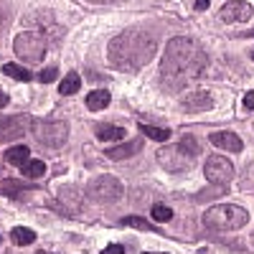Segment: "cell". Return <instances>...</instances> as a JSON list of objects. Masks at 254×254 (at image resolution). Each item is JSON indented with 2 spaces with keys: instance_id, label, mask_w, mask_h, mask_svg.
<instances>
[{
  "instance_id": "cell-1",
  "label": "cell",
  "mask_w": 254,
  "mask_h": 254,
  "mask_svg": "<svg viewBox=\"0 0 254 254\" xmlns=\"http://www.w3.org/2000/svg\"><path fill=\"white\" fill-rule=\"evenodd\" d=\"M206 66H208V56L203 54V49L196 41L181 36L165 46L160 61V81L168 89H183L190 81H196Z\"/></svg>"
},
{
  "instance_id": "cell-2",
  "label": "cell",
  "mask_w": 254,
  "mask_h": 254,
  "mask_svg": "<svg viewBox=\"0 0 254 254\" xmlns=\"http://www.w3.org/2000/svg\"><path fill=\"white\" fill-rule=\"evenodd\" d=\"M158 51V33L147 28H127L110 44V61L122 71H137Z\"/></svg>"
},
{
  "instance_id": "cell-3",
  "label": "cell",
  "mask_w": 254,
  "mask_h": 254,
  "mask_svg": "<svg viewBox=\"0 0 254 254\" xmlns=\"http://www.w3.org/2000/svg\"><path fill=\"white\" fill-rule=\"evenodd\" d=\"M247 221H249L247 208L237 203H216L203 214V224L214 231H234V229L247 226Z\"/></svg>"
},
{
  "instance_id": "cell-4",
  "label": "cell",
  "mask_w": 254,
  "mask_h": 254,
  "mask_svg": "<svg viewBox=\"0 0 254 254\" xmlns=\"http://www.w3.org/2000/svg\"><path fill=\"white\" fill-rule=\"evenodd\" d=\"M13 49H15L18 59H23L28 64H38L41 59L46 56V38L41 33H33V31L18 33L15 41H13Z\"/></svg>"
},
{
  "instance_id": "cell-5",
  "label": "cell",
  "mask_w": 254,
  "mask_h": 254,
  "mask_svg": "<svg viewBox=\"0 0 254 254\" xmlns=\"http://www.w3.org/2000/svg\"><path fill=\"white\" fill-rule=\"evenodd\" d=\"M122 193H125V188L115 176H99L89 186V196L94 201H102V203H115L117 198H122Z\"/></svg>"
},
{
  "instance_id": "cell-6",
  "label": "cell",
  "mask_w": 254,
  "mask_h": 254,
  "mask_svg": "<svg viewBox=\"0 0 254 254\" xmlns=\"http://www.w3.org/2000/svg\"><path fill=\"white\" fill-rule=\"evenodd\" d=\"M203 173H206V181L214 183V186H226L231 178H234V165H231L229 158L224 155H208L206 165H203Z\"/></svg>"
},
{
  "instance_id": "cell-7",
  "label": "cell",
  "mask_w": 254,
  "mask_h": 254,
  "mask_svg": "<svg viewBox=\"0 0 254 254\" xmlns=\"http://www.w3.org/2000/svg\"><path fill=\"white\" fill-rule=\"evenodd\" d=\"M33 135L44 147H59L61 142H66L69 127L66 122H41L33 127Z\"/></svg>"
},
{
  "instance_id": "cell-8",
  "label": "cell",
  "mask_w": 254,
  "mask_h": 254,
  "mask_svg": "<svg viewBox=\"0 0 254 254\" xmlns=\"http://www.w3.org/2000/svg\"><path fill=\"white\" fill-rule=\"evenodd\" d=\"M219 18L224 23H244V20L252 18V5L244 3V0H231L219 10Z\"/></svg>"
},
{
  "instance_id": "cell-9",
  "label": "cell",
  "mask_w": 254,
  "mask_h": 254,
  "mask_svg": "<svg viewBox=\"0 0 254 254\" xmlns=\"http://www.w3.org/2000/svg\"><path fill=\"white\" fill-rule=\"evenodd\" d=\"M26 127H33V117L18 115V117H5L3 120V142H10L13 137H20Z\"/></svg>"
},
{
  "instance_id": "cell-10",
  "label": "cell",
  "mask_w": 254,
  "mask_h": 254,
  "mask_svg": "<svg viewBox=\"0 0 254 254\" xmlns=\"http://www.w3.org/2000/svg\"><path fill=\"white\" fill-rule=\"evenodd\" d=\"M181 104H183L186 112H203V110H208V107H214V99H211V94L203 92V89H193V92H188V94L183 97Z\"/></svg>"
},
{
  "instance_id": "cell-11",
  "label": "cell",
  "mask_w": 254,
  "mask_h": 254,
  "mask_svg": "<svg viewBox=\"0 0 254 254\" xmlns=\"http://www.w3.org/2000/svg\"><path fill=\"white\" fill-rule=\"evenodd\" d=\"M208 140H211V145L221 147V150H229V153H242V147H244L242 137L234 132H211Z\"/></svg>"
},
{
  "instance_id": "cell-12",
  "label": "cell",
  "mask_w": 254,
  "mask_h": 254,
  "mask_svg": "<svg viewBox=\"0 0 254 254\" xmlns=\"http://www.w3.org/2000/svg\"><path fill=\"white\" fill-rule=\"evenodd\" d=\"M140 147H142V142H140V140H130V142L117 145V147H107V158H112V160L130 158V155H137V153H140Z\"/></svg>"
},
{
  "instance_id": "cell-13",
  "label": "cell",
  "mask_w": 254,
  "mask_h": 254,
  "mask_svg": "<svg viewBox=\"0 0 254 254\" xmlns=\"http://www.w3.org/2000/svg\"><path fill=\"white\" fill-rule=\"evenodd\" d=\"M94 132L104 142H120L125 137V127H117V125H97Z\"/></svg>"
},
{
  "instance_id": "cell-14",
  "label": "cell",
  "mask_w": 254,
  "mask_h": 254,
  "mask_svg": "<svg viewBox=\"0 0 254 254\" xmlns=\"http://www.w3.org/2000/svg\"><path fill=\"white\" fill-rule=\"evenodd\" d=\"M110 92L107 89H94V92H89L87 94V107L92 110V112H99V110H104L110 104Z\"/></svg>"
},
{
  "instance_id": "cell-15",
  "label": "cell",
  "mask_w": 254,
  "mask_h": 254,
  "mask_svg": "<svg viewBox=\"0 0 254 254\" xmlns=\"http://www.w3.org/2000/svg\"><path fill=\"white\" fill-rule=\"evenodd\" d=\"M31 150H28V147L26 145H18V147H8V150H5V160L10 163V165H26L31 158Z\"/></svg>"
},
{
  "instance_id": "cell-16",
  "label": "cell",
  "mask_w": 254,
  "mask_h": 254,
  "mask_svg": "<svg viewBox=\"0 0 254 254\" xmlns=\"http://www.w3.org/2000/svg\"><path fill=\"white\" fill-rule=\"evenodd\" d=\"M79 87H81V79H79V74H76V71H69L66 76L61 79V84H59V92H61L64 97H69V94H76V92H79Z\"/></svg>"
},
{
  "instance_id": "cell-17",
  "label": "cell",
  "mask_w": 254,
  "mask_h": 254,
  "mask_svg": "<svg viewBox=\"0 0 254 254\" xmlns=\"http://www.w3.org/2000/svg\"><path fill=\"white\" fill-rule=\"evenodd\" d=\"M10 239H13L18 247H28V244L36 242V231H33V229H26V226H15L13 234H10Z\"/></svg>"
},
{
  "instance_id": "cell-18",
  "label": "cell",
  "mask_w": 254,
  "mask_h": 254,
  "mask_svg": "<svg viewBox=\"0 0 254 254\" xmlns=\"http://www.w3.org/2000/svg\"><path fill=\"white\" fill-rule=\"evenodd\" d=\"M26 178H44L46 176V163L44 160H28L26 165H20Z\"/></svg>"
},
{
  "instance_id": "cell-19",
  "label": "cell",
  "mask_w": 254,
  "mask_h": 254,
  "mask_svg": "<svg viewBox=\"0 0 254 254\" xmlns=\"http://www.w3.org/2000/svg\"><path fill=\"white\" fill-rule=\"evenodd\" d=\"M140 130L150 137V140H155V142H165V140H171V130L168 127H153V125H140Z\"/></svg>"
},
{
  "instance_id": "cell-20",
  "label": "cell",
  "mask_w": 254,
  "mask_h": 254,
  "mask_svg": "<svg viewBox=\"0 0 254 254\" xmlns=\"http://www.w3.org/2000/svg\"><path fill=\"white\" fill-rule=\"evenodd\" d=\"M3 71L8 74V76H13V79H18V81H31L33 79V74L28 71V69H23V66H18V64H5L3 66Z\"/></svg>"
},
{
  "instance_id": "cell-21",
  "label": "cell",
  "mask_w": 254,
  "mask_h": 254,
  "mask_svg": "<svg viewBox=\"0 0 254 254\" xmlns=\"http://www.w3.org/2000/svg\"><path fill=\"white\" fill-rule=\"evenodd\" d=\"M178 145H181V150H183V153H186L188 158H196V155L201 153V147H198V142H196L193 137H190V135H186V137H183V140H181Z\"/></svg>"
},
{
  "instance_id": "cell-22",
  "label": "cell",
  "mask_w": 254,
  "mask_h": 254,
  "mask_svg": "<svg viewBox=\"0 0 254 254\" xmlns=\"http://www.w3.org/2000/svg\"><path fill=\"white\" fill-rule=\"evenodd\" d=\"M153 219L155 221H171L173 219V211L168 208V206H163V203H155L153 206Z\"/></svg>"
},
{
  "instance_id": "cell-23",
  "label": "cell",
  "mask_w": 254,
  "mask_h": 254,
  "mask_svg": "<svg viewBox=\"0 0 254 254\" xmlns=\"http://www.w3.org/2000/svg\"><path fill=\"white\" fill-rule=\"evenodd\" d=\"M122 224H125V226H137V229H142V231H153V224L145 221V219H140V216H127V219H122Z\"/></svg>"
},
{
  "instance_id": "cell-24",
  "label": "cell",
  "mask_w": 254,
  "mask_h": 254,
  "mask_svg": "<svg viewBox=\"0 0 254 254\" xmlns=\"http://www.w3.org/2000/svg\"><path fill=\"white\" fill-rule=\"evenodd\" d=\"M56 76H59V69H56V66H49V69H44V71H41V74H38V79H41V81H44V84H49V81H54Z\"/></svg>"
},
{
  "instance_id": "cell-25",
  "label": "cell",
  "mask_w": 254,
  "mask_h": 254,
  "mask_svg": "<svg viewBox=\"0 0 254 254\" xmlns=\"http://www.w3.org/2000/svg\"><path fill=\"white\" fill-rule=\"evenodd\" d=\"M102 254H125V249H122L120 244H110V247L102 249Z\"/></svg>"
},
{
  "instance_id": "cell-26",
  "label": "cell",
  "mask_w": 254,
  "mask_h": 254,
  "mask_svg": "<svg viewBox=\"0 0 254 254\" xmlns=\"http://www.w3.org/2000/svg\"><path fill=\"white\" fill-rule=\"evenodd\" d=\"M244 107L254 112V92H247V94H244Z\"/></svg>"
},
{
  "instance_id": "cell-27",
  "label": "cell",
  "mask_w": 254,
  "mask_h": 254,
  "mask_svg": "<svg viewBox=\"0 0 254 254\" xmlns=\"http://www.w3.org/2000/svg\"><path fill=\"white\" fill-rule=\"evenodd\" d=\"M208 5H211V0H196V5H193V8H196V10H206Z\"/></svg>"
},
{
  "instance_id": "cell-28",
  "label": "cell",
  "mask_w": 254,
  "mask_h": 254,
  "mask_svg": "<svg viewBox=\"0 0 254 254\" xmlns=\"http://www.w3.org/2000/svg\"><path fill=\"white\" fill-rule=\"evenodd\" d=\"M89 3H115V0H89Z\"/></svg>"
},
{
  "instance_id": "cell-29",
  "label": "cell",
  "mask_w": 254,
  "mask_h": 254,
  "mask_svg": "<svg viewBox=\"0 0 254 254\" xmlns=\"http://www.w3.org/2000/svg\"><path fill=\"white\" fill-rule=\"evenodd\" d=\"M244 38H254V28H252V31H247V33H244Z\"/></svg>"
},
{
  "instance_id": "cell-30",
  "label": "cell",
  "mask_w": 254,
  "mask_h": 254,
  "mask_svg": "<svg viewBox=\"0 0 254 254\" xmlns=\"http://www.w3.org/2000/svg\"><path fill=\"white\" fill-rule=\"evenodd\" d=\"M252 59H254V49H252Z\"/></svg>"
},
{
  "instance_id": "cell-31",
  "label": "cell",
  "mask_w": 254,
  "mask_h": 254,
  "mask_svg": "<svg viewBox=\"0 0 254 254\" xmlns=\"http://www.w3.org/2000/svg\"><path fill=\"white\" fill-rule=\"evenodd\" d=\"M145 254H150V252H145Z\"/></svg>"
}]
</instances>
